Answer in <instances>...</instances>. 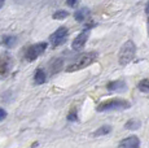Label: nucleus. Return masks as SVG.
<instances>
[{
    "label": "nucleus",
    "instance_id": "f257e3e1",
    "mask_svg": "<svg viewBox=\"0 0 149 148\" xmlns=\"http://www.w3.org/2000/svg\"><path fill=\"white\" fill-rule=\"evenodd\" d=\"M96 57H97V53L96 52H86V53H82L81 56H78V57H77L66 68V72L68 73H73V72H77V70L84 69V68H87L88 65L92 64V62L96 60Z\"/></svg>",
    "mask_w": 149,
    "mask_h": 148
},
{
    "label": "nucleus",
    "instance_id": "f03ea898",
    "mask_svg": "<svg viewBox=\"0 0 149 148\" xmlns=\"http://www.w3.org/2000/svg\"><path fill=\"white\" fill-rule=\"evenodd\" d=\"M136 55V45L132 40H127L126 43H123V45L119 50V55H118V62L121 66H126L128 65L131 61L134 60Z\"/></svg>",
    "mask_w": 149,
    "mask_h": 148
},
{
    "label": "nucleus",
    "instance_id": "7ed1b4c3",
    "mask_svg": "<svg viewBox=\"0 0 149 148\" xmlns=\"http://www.w3.org/2000/svg\"><path fill=\"white\" fill-rule=\"evenodd\" d=\"M131 108V103L125 99H108L97 105V112H107V110H122Z\"/></svg>",
    "mask_w": 149,
    "mask_h": 148
},
{
    "label": "nucleus",
    "instance_id": "20e7f679",
    "mask_svg": "<svg viewBox=\"0 0 149 148\" xmlns=\"http://www.w3.org/2000/svg\"><path fill=\"white\" fill-rule=\"evenodd\" d=\"M45 50H47V43H44V42L33 44L27 48L26 53H25V57H26L27 61H34V60L38 59Z\"/></svg>",
    "mask_w": 149,
    "mask_h": 148
},
{
    "label": "nucleus",
    "instance_id": "39448f33",
    "mask_svg": "<svg viewBox=\"0 0 149 148\" xmlns=\"http://www.w3.org/2000/svg\"><path fill=\"white\" fill-rule=\"evenodd\" d=\"M66 38H68V29L64 26H61L51 35L49 40H51V43H52L53 47H57V45H61L64 43V42L66 40Z\"/></svg>",
    "mask_w": 149,
    "mask_h": 148
},
{
    "label": "nucleus",
    "instance_id": "423d86ee",
    "mask_svg": "<svg viewBox=\"0 0 149 148\" xmlns=\"http://www.w3.org/2000/svg\"><path fill=\"white\" fill-rule=\"evenodd\" d=\"M10 70V57L9 55H1L0 57V79L5 78Z\"/></svg>",
    "mask_w": 149,
    "mask_h": 148
},
{
    "label": "nucleus",
    "instance_id": "0eeeda50",
    "mask_svg": "<svg viewBox=\"0 0 149 148\" xmlns=\"http://www.w3.org/2000/svg\"><path fill=\"white\" fill-rule=\"evenodd\" d=\"M88 34H90V31H88V30L82 31V33L79 34V35L73 40L71 48H73L74 51H79V50H82V48L84 47V44H86V42H87V39H88Z\"/></svg>",
    "mask_w": 149,
    "mask_h": 148
},
{
    "label": "nucleus",
    "instance_id": "6e6552de",
    "mask_svg": "<svg viewBox=\"0 0 149 148\" xmlns=\"http://www.w3.org/2000/svg\"><path fill=\"white\" fill-rule=\"evenodd\" d=\"M107 89L109 91H113V92H123V91L127 90V84H126L125 81L118 79V81L109 82V83L107 84Z\"/></svg>",
    "mask_w": 149,
    "mask_h": 148
},
{
    "label": "nucleus",
    "instance_id": "1a4fd4ad",
    "mask_svg": "<svg viewBox=\"0 0 149 148\" xmlns=\"http://www.w3.org/2000/svg\"><path fill=\"white\" fill-rule=\"evenodd\" d=\"M140 146V140L137 136H128V138L123 139L122 142H119V147L123 148H137Z\"/></svg>",
    "mask_w": 149,
    "mask_h": 148
},
{
    "label": "nucleus",
    "instance_id": "9d476101",
    "mask_svg": "<svg viewBox=\"0 0 149 148\" xmlns=\"http://www.w3.org/2000/svg\"><path fill=\"white\" fill-rule=\"evenodd\" d=\"M88 15H90V9H88V8H82V9H79L75 12L74 18H75L78 22H83L88 17Z\"/></svg>",
    "mask_w": 149,
    "mask_h": 148
},
{
    "label": "nucleus",
    "instance_id": "9b49d317",
    "mask_svg": "<svg viewBox=\"0 0 149 148\" xmlns=\"http://www.w3.org/2000/svg\"><path fill=\"white\" fill-rule=\"evenodd\" d=\"M140 126H141V122H140L139 119L132 118V119H130V121L126 122L125 129H127V130H137V129H140Z\"/></svg>",
    "mask_w": 149,
    "mask_h": 148
},
{
    "label": "nucleus",
    "instance_id": "f8f14e48",
    "mask_svg": "<svg viewBox=\"0 0 149 148\" xmlns=\"http://www.w3.org/2000/svg\"><path fill=\"white\" fill-rule=\"evenodd\" d=\"M34 82H35L36 84H43L45 82V73L44 70L42 69H38L35 72V75H34Z\"/></svg>",
    "mask_w": 149,
    "mask_h": 148
},
{
    "label": "nucleus",
    "instance_id": "ddd939ff",
    "mask_svg": "<svg viewBox=\"0 0 149 148\" xmlns=\"http://www.w3.org/2000/svg\"><path fill=\"white\" fill-rule=\"evenodd\" d=\"M111 131V126H109V125H105V126H101L99 127V129L96 130L95 133H93V136H101V135H107Z\"/></svg>",
    "mask_w": 149,
    "mask_h": 148
},
{
    "label": "nucleus",
    "instance_id": "4468645a",
    "mask_svg": "<svg viewBox=\"0 0 149 148\" xmlns=\"http://www.w3.org/2000/svg\"><path fill=\"white\" fill-rule=\"evenodd\" d=\"M137 87H139V90L141 91V92H149V79H143V81H140Z\"/></svg>",
    "mask_w": 149,
    "mask_h": 148
},
{
    "label": "nucleus",
    "instance_id": "2eb2a0df",
    "mask_svg": "<svg viewBox=\"0 0 149 148\" xmlns=\"http://www.w3.org/2000/svg\"><path fill=\"white\" fill-rule=\"evenodd\" d=\"M3 43L7 45V47H13V44L16 43V38H14V36H10V35L4 36V39H3Z\"/></svg>",
    "mask_w": 149,
    "mask_h": 148
},
{
    "label": "nucleus",
    "instance_id": "dca6fc26",
    "mask_svg": "<svg viewBox=\"0 0 149 148\" xmlns=\"http://www.w3.org/2000/svg\"><path fill=\"white\" fill-rule=\"evenodd\" d=\"M68 16H69V13L66 10H57L52 17H53V20H64V18H66Z\"/></svg>",
    "mask_w": 149,
    "mask_h": 148
},
{
    "label": "nucleus",
    "instance_id": "f3484780",
    "mask_svg": "<svg viewBox=\"0 0 149 148\" xmlns=\"http://www.w3.org/2000/svg\"><path fill=\"white\" fill-rule=\"evenodd\" d=\"M61 65H62V60H57L56 64H54L53 68H52V73L54 74L56 72H58V70H60V66H61Z\"/></svg>",
    "mask_w": 149,
    "mask_h": 148
},
{
    "label": "nucleus",
    "instance_id": "a211bd4d",
    "mask_svg": "<svg viewBox=\"0 0 149 148\" xmlns=\"http://www.w3.org/2000/svg\"><path fill=\"white\" fill-rule=\"evenodd\" d=\"M68 119H69V121H77V110L75 109H73L70 113H69Z\"/></svg>",
    "mask_w": 149,
    "mask_h": 148
},
{
    "label": "nucleus",
    "instance_id": "6ab92c4d",
    "mask_svg": "<svg viewBox=\"0 0 149 148\" xmlns=\"http://www.w3.org/2000/svg\"><path fill=\"white\" fill-rule=\"evenodd\" d=\"M77 3H78V0H66V4L69 7H75Z\"/></svg>",
    "mask_w": 149,
    "mask_h": 148
},
{
    "label": "nucleus",
    "instance_id": "aec40b11",
    "mask_svg": "<svg viewBox=\"0 0 149 148\" xmlns=\"http://www.w3.org/2000/svg\"><path fill=\"white\" fill-rule=\"evenodd\" d=\"M5 116H7V112H5L4 109H1V108H0V121H1V119H4Z\"/></svg>",
    "mask_w": 149,
    "mask_h": 148
},
{
    "label": "nucleus",
    "instance_id": "412c9836",
    "mask_svg": "<svg viewBox=\"0 0 149 148\" xmlns=\"http://www.w3.org/2000/svg\"><path fill=\"white\" fill-rule=\"evenodd\" d=\"M145 13L148 16V21H149V0L147 1V5H145Z\"/></svg>",
    "mask_w": 149,
    "mask_h": 148
},
{
    "label": "nucleus",
    "instance_id": "4be33fe9",
    "mask_svg": "<svg viewBox=\"0 0 149 148\" xmlns=\"http://www.w3.org/2000/svg\"><path fill=\"white\" fill-rule=\"evenodd\" d=\"M4 1H5V0H0V9H1V7H3V4H4Z\"/></svg>",
    "mask_w": 149,
    "mask_h": 148
}]
</instances>
